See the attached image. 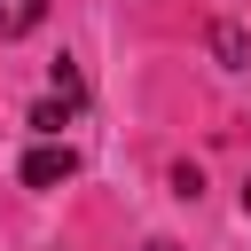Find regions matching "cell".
<instances>
[{
  "mask_svg": "<svg viewBox=\"0 0 251 251\" xmlns=\"http://www.w3.org/2000/svg\"><path fill=\"white\" fill-rule=\"evenodd\" d=\"M243 212H251V180H243Z\"/></svg>",
  "mask_w": 251,
  "mask_h": 251,
  "instance_id": "5b68a950",
  "label": "cell"
},
{
  "mask_svg": "<svg viewBox=\"0 0 251 251\" xmlns=\"http://www.w3.org/2000/svg\"><path fill=\"white\" fill-rule=\"evenodd\" d=\"M71 173H78V149H71V141H47V149L24 157V188H63Z\"/></svg>",
  "mask_w": 251,
  "mask_h": 251,
  "instance_id": "6da1fadb",
  "label": "cell"
},
{
  "mask_svg": "<svg viewBox=\"0 0 251 251\" xmlns=\"http://www.w3.org/2000/svg\"><path fill=\"white\" fill-rule=\"evenodd\" d=\"M39 8H47V0H0V31H8V39H16V31H31V24H39Z\"/></svg>",
  "mask_w": 251,
  "mask_h": 251,
  "instance_id": "7a4b0ae2",
  "label": "cell"
},
{
  "mask_svg": "<svg viewBox=\"0 0 251 251\" xmlns=\"http://www.w3.org/2000/svg\"><path fill=\"white\" fill-rule=\"evenodd\" d=\"M55 94H63V102H71V110H78V102H86V86H78V71H71V63H55Z\"/></svg>",
  "mask_w": 251,
  "mask_h": 251,
  "instance_id": "3957f363",
  "label": "cell"
},
{
  "mask_svg": "<svg viewBox=\"0 0 251 251\" xmlns=\"http://www.w3.org/2000/svg\"><path fill=\"white\" fill-rule=\"evenodd\" d=\"M63 118H71V102H39V110H31V126H39V133H63Z\"/></svg>",
  "mask_w": 251,
  "mask_h": 251,
  "instance_id": "277c9868",
  "label": "cell"
}]
</instances>
